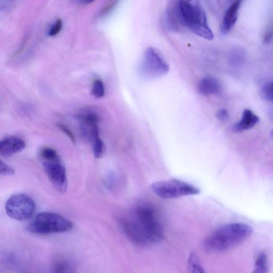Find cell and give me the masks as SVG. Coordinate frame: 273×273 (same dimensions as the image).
I'll use <instances>...</instances> for the list:
<instances>
[{"label": "cell", "mask_w": 273, "mask_h": 273, "mask_svg": "<svg viewBox=\"0 0 273 273\" xmlns=\"http://www.w3.org/2000/svg\"><path fill=\"white\" fill-rule=\"evenodd\" d=\"M122 228L133 243L145 245L158 243L164 237V231L154 209L147 204L136 207L131 214L121 221Z\"/></svg>", "instance_id": "1"}, {"label": "cell", "mask_w": 273, "mask_h": 273, "mask_svg": "<svg viewBox=\"0 0 273 273\" xmlns=\"http://www.w3.org/2000/svg\"><path fill=\"white\" fill-rule=\"evenodd\" d=\"M253 230L244 223H231L218 228L205 239V249L212 253L224 252L242 244L251 237Z\"/></svg>", "instance_id": "2"}, {"label": "cell", "mask_w": 273, "mask_h": 273, "mask_svg": "<svg viewBox=\"0 0 273 273\" xmlns=\"http://www.w3.org/2000/svg\"><path fill=\"white\" fill-rule=\"evenodd\" d=\"M73 228L72 222L57 213L43 212L35 216L28 226L29 232L40 235L65 233Z\"/></svg>", "instance_id": "3"}, {"label": "cell", "mask_w": 273, "mask_h": 273, "mask_svg": "<svg viewBox=\"0 0 273 273\" xmlns=\"http://www.w3.org/2000/svg\"><path fill=\"white\" fill-rule=\"evenodd\" d=\"M185 27L193 33L208 40H212L214 35L210 28L206 12L200 5L191 6L179 2Z\"/></svg>", "instance_id": "4"}, {"label": "cell", "mask_w": 273, "mask_h": 273, "mask_svg": "<svg viewBox=\"0 0 273 273\" xmlns=\"http://www.w3.org/2000/svg\"><path fill=\"white\" fill-rule=\"evenodd\" d=\"M151 188L156 195L165 199L197 195L200 192L195 186L177 179L154 183Z\"/></svg>", "instance_id": "5"}, {"label": "cell", "mask_w": 273, "mask_h": 273, "mask_svg": "<svg viewBox=\"0 0 273 273\" xmlns=\"http://www.w3.org/2000/svg\"><path fill=\"white\" fill-rule=\"evenodd\" d=\"M5 208L7 214L11 219L24 221L33 216L36 204L31 196L20 193L11 196L6 202Z\"/></svg>", "instance_id": "6"}, {"label": "cell", "mask_w": 273, "mask_h": 273, "mask_svg": "<svg viewBox=\"0 0 273 273\" xmlns=\"http://www.w3.org/2000/svg\"><path fill=\"white\" fill-rule=\"evenodd\" d=\"M169 71L168 64L160 52L154 48H148L141 66L142 75L147 78L154 79L166 75Z\"/></svg>", "instance_id": "7"}, {"label": "cell", "mask_w": 273, "mask_h": 273, "mask_svg": "<svg viewBox=\"0 0 273 273\" xmlns=\"http://www.w3.org/2000/svg\"><path fill=\"white\" fill-rule=\"evenodd\" d=\"M41 161L46 174L54 188L60 193H65L67 189V177L60 156Z\"/></svg>", "instance_id": "8"}, {"label": "cell", "mask_w": 273, "mask_h": 273, "mask_svg": "<svg viewBox=\"0 0 273 273\" xmlns=\"http://www.w3.org/2000/svg\"><path fill=\"white\" fill-rule=\"evenodd\" d=\"M166 20L167 27L172 32H178L181 27L185 26L179 7V0H173L168 6Z\"/></svg>", "instance_id": "9"}, {"label": "cell", "mask_w": 273, "mask_h": 273, "mask_svg": "<svg viewBox=\"0 0 273 273\" xmlns=\"http://www.w3.org/2000/svg\"><path fill=\"white\" fill-rule=\"evenodd\" d=\"M26 147V142L18 136H7L0 143V154L8 157L22 151Z\"/></svg>", "instance_id": "10"}, {"label": "cell", "mask_w": 273, "mask_h": 273, "mask_svg": "<svg viewBox=\"0 0 273 273\" xmlns=\"http://www.w3.org/2000/svg\"><path fill=\"white\" fill-rule=\"evenodd\" d=\"M242 2V0H235L227 10L221 24V31L223 34L228 33L234 27Z\"/></svg>", "instance_id": "11"}, {"label": "cell", "mask_w": 273, "mask_h": 273, "mask_svg": "<svg viewBox=\"0 0 273 273\" xmlns=\"http://www.w3.org/2000/svg\"><path fill=\"white\" fill-rule=\"evenodd\" d=\"M198 90L201 94L206 96L219 95L222 92V85L218 79L208 76L200 81Z\"/></svg>", "instance_id": "12"}, {"label": "cell", "mask_w": 273, "mask_h": 273, "mask_svg": "<svg viewBox=\"0 0 273 273\" xmlns=\"http://www.w3.org/2000/svg\"><path fill=\"white\" fill-rule=\"evenodd\" d=\"M259 118L249 109L244 110L241 120L233 127L235 132H241L254 127L259 122Z\"/></svg>", "instance_id": "13"}, {"label": "cell", "mask_w": 273, "mask_h": 273, "mask_svg": "<svg viewBox=\"0 0 273 273\" xmlns=\"http://www.w3.org/2000/svg\"><path fill=\"white\" fill-rule=\"evenodd\" d=\"M254 272L265 273L268 271L267 255L265 253H261L258 256L255 264Z\"/></svg>", "instance_id": "14"}, {"label": "cell", "mask_w": 273, "mask_h": 273, "mask_svg": "<svg viewBox=\"0 0 273 273\" xmlns=\"http://www.w3.org/2000/svg\"><path fill=\"white\" fill-rule=\"evenodd\" d=\"M93 142V152L96 158H102L106 152V146L105 143L98 136L94 140Z\"/></svg>", "instance_id": "15"}, {"label": "cell", "mask_w": 273, "mask_h": 273, "mask_svg": "<svg viewBox=\"0 0 273 273\" xmlns=\"http://www.w3.org/2000/svg\"><path fill=\"white\" fill-rule=\"evenodd\" d=\"M73 266L72 265L65 259L57 260L53 265V269L55 272H72L73 271Z\"/></svg>", "instance_id": "16"}, {"label": "cell", "mask_w": 273, "mask_h": 273, "mask_svg": "<svg viewBox=\"0 0 273 273\" xmlns=\"http://www.w3.org/2000/svg\"><path fill=\"white\" fill-rule=\"evenodd\" d=\"M260 95L264 100L273 103V81L264 85Z\"/></svg>", "instance_id": "17"}, {"label": "cell", "mask_w": 273, "mask_h": 273, "mask_svg": "<svg viewBox=\"0 0 273 273\" xmlns=\"http://www.w3.org/2000/svg\"><path fill=\"white\" fill-rule=\"evenodd\" d=\"M92 95L97 99H100L105 96V87L101 80L95 81L93 86Z\"/></svg>", "instance_id": "18"}, {"label": "cell", "mask_w": 273, "mask_h": 273, "mask_svg": "<svg viewBox=\"0 0 273 273\" xmlns=\"http://www.w3.org/2000/svg\"><path fill=\"white\" fill-rule=\"evenodd\" d=\"M63 28V21L60 18L57 19L50 28L48 35L51 36L57 35Z\"/></svg>", "instance_id": "19"}, {"label": "cell", "mask_w": 273, "mask_h": 273, "mask_svg": "<svg viewBox=\"0 0 273 273\" xmlns=\"http://www.w3.org/2000/svg\"><path fill=\"white\" fill-rule=\"evenodd\" d=\"M0 163H0V174L2 176H12L15 174V170L14 168L7 165L3 160H1V162Z\"/></svg>", "instance_id": "20"}, {"label": "cell", "mask_w": 273, "mask_h": 273, "mask_svg": "<svg viewBox=\"0 0 273 273\" xmlns=\"http://www.w3.org/2000/svg\"><path fill=\"white\" fill-rule=\"evenodd\" d=\"M57 127L59 128V129L66 134L73 144H76L77 142L75 135H74V133L69 128H68L66 126L62 125V124H58Z\"/></svg>", "instance_id": "21"}, {"label": "cell", "mask_w": 273, "mask_h": 273, "mask_svg": "<svg viewBox=\"0 0 273 273\" xmlns=\"http://www.w3.org/2000/svg\"><path fill=\"white\" fill-rule=\"evenodd\" d=\"M217 117L221 122H226L229 119V113L227 109L222 108L218 110Z\"/></svg>", "instance_id": "22"}, {"label": "cell", "mask_w": 273, "mask_h": 273, "mask_svg": "<svg viewBox=\"0 0 273 273\" xmlns=\"http://www.w3.org/2000/svg\"><path fill=\"white\" fill-rule=\"evenodd\" d=\"M180 3L191 6H199L200 0H179Z\"/></svg>", "instance_id": "23"}, {"label": "cell", "mask_w": 273, "mask_h": 273, "mask_svg": "<svg viewBox=\"0 0 273 273\" xmlns=\"http://www.w3.org/2000/svg\"><path fill=\"white\" fill-rule=\"evenodd\" d=\"M116 3H117V0H115V1L107 5L101 12V14L103 15L106 14L107 12L109 11L110 9H111V8H113L114 6L116 4Z\"/></svg>", "instance_id": "24"}, {"label": "cell", "mask_w": 273, "mask_h": 273, "mask_svg": "<svg viewBox=\"0 0 273 273\" xmlns=\"http://www.w3.org/2000/svg\"><path fill=\"white\" fill-rule=\"evenodd\" d=\"M95 1L96 0H80V3L83 5H88Z\"/></svg>", "instance_id": "25"}, {"label": "cell", "mask_w": 273, "mask_h": 273, "mask_svg": "<svg viewBox=\"0 0 273 273\" xmlns=\"http://www.w3.org/2000/svg\"><path fill=\"white\" fill-rule=\"evenodd\" d=\"M271 138L273 139V129H272L271 131Z\"/></svg>", "instance_id": "26"}]
</instances>
